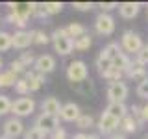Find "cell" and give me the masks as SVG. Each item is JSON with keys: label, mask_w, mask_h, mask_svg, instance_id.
I'll list each match as a JSON object with an SVG mask.
<instances>
[{"label": "cell", "mask_w": 148, "mask_h": 139, "mask_svg": "<svg viewBox=\"0 0 148 139\" xmlns=\"http://www.w3.org/2000/svg\"><path fill=\"white\" fill-rule=\"evenodd\" d=\"M108 100L109 102H117V104H120V102H124L128 98L130 95V87L126 85L124 82H113L108 85Z\"/></svg>", "instance_id": "10"}, {"label": "cell", "mask_w": 148, "mask_h": 139, "mask_svg": "<svg viewBox=\"0 0 148 139\" xmlns=\"http://www.w3.org/2000/svg\"><path fill=\"white\" fill-rule=\"evenodd\" d=\"M139 9H141V4L139 2H122V4H119V15L130 21V19L137 17Z\"/></svg>", "instance_id": "16"}, {"label": "cell", "mask_w": 148, "mask_h": 139, "mask_svg": "<svg viewBox=\"0 0 148 139\" xmlns=\"http://www.w3.org/2000/svg\"><path fill=\"white\" fill-rule=\"evenodd\" d=\"M104 80H108L109 83H113V82H122V76H124V72H120L119 69H115V67H111L109 71H106L104 74H100Z\"/></svg>", "instance_id": "27"}, {"label": "cell", "mask_w": 148, "mask_h": 139, "mask_svg": "<svg viewBox=\"0 0 148 139\" xmlns=\"http://www.w3.org/2000/svg\"><path fill=\"white\" fill-rule=\"evenodd\" d=\"M2 67H4V61H2V58H0V72H2V71H4V69H2Z\"/></svg>", "instance_id": "48"}, {"label": "cell", "mask_w": 148, "mask_h": 139, "mask_svg": "<svg viewBox=\"0 0 148 139\" xmlns=\"http://www.w3.org/2000/svg\"><path fill=\"white\" fill-rule=\"evenodd\" d=\"M34 34H35V30H17L15 34H11L13 48L26 50L30 45H34Z\"/></svg>", "instance_id": "12"}, {"label": "cell", "mask_w": 148, "mask_h": 139, "mask_svg": "<svg viewBox=\"0 0 148 139\" xmlns=\"http://www.w3.org/2000/svg\"><path fill=\"white\" fill-rule=\"evenodd\" d=\"M9 13L6 15V24H13L18 30H26L28 21L34 13V2H8Z\"/></svg>", "instance_id": "1"}, {"label": "cell", "mask_w": 148, "mask_h": 139, "mask_svg": "<svg viewBox=\"0 0 148 139\" xmlns=\"http://www.w3.org/2000/svg\"><path fill=\"white\" fill-rule=\"evenodd\" d=\"M120 48H122L124 54H133L135 56L141 48H145V45H143V39L141 35L137 34V32L133 30H126L122 34V37H120Z\"/></svg>", "instance_id": "3"}, {"label": "cell", "mask_w": 148, "mask_h": 139, "mask_svg": "<svg viewBox=\"0 0 148 139\" xmlns=\"http://www.w3.org/2000/svg\"><path fill=\"white\" fill-rule=\"evenodd\" d=\"M50 39H52L54 50L59 56H69L74 50V39L69 37L67 28H56L52 34H50Z\"/></svg>", "instance_id": "2"}, {"label": "cell", "mask_w": 148, "mask_h": 139, "mask_svg": "<svg viewBox=\"0 0 148 139\" xmlns=\"http://www.w3.org/2000/svg\"><path fill=\"white\" fill-rule=\"evenodd\" d=\"M135 63L141 65V67H146L148 65V48H146V45H145V48H141L135 54Z\"/></svg>", "instance_id": "38"}, {"label": "cell", "mask_w": 148, "mask_h": 139, "mask_svg": "<svg viewBox=\"0 0 148 139\" xmlns=\"http://www.w3.org/2000/svg\"><path fill=\"white\" fill-rule=\"evenodd\" d=\"M113 67V61H111L109 58H106L104 54H98V58H96V69H98V72L100 74H104L106 71H109V69Z\"/></svg>", "instance_id": "28"}, {"label": "cell", "mask_w": 148, "mask_h": 139, "mask_svg": "<svg viewBox=\"0 0 148 139\" xmlns=\"http://www.w3.org/2000/svg\"><path fill=\"white\" fill-rule=\"evenodd\" d=\"M32 17L39 19V21H45L48 17V13L45 9V2H34V13H32Z\"/></svg>", "instance_id": "32"}, {"label": "cell", "mask_w": 148, "mask_h": 139, "mask_svg": "<svg viewBox=\"0 0 148 139\" xmlns=\"http://www.w3.org/2000/svg\"><path fill=\"white\" fill-rule=\"evenodd\" d=\"M76 126L80 130H87V128L95 126V119H92V115H89V113H82L80 119L76 120Z\"/></svg>", "instance_id": "29"}, {"label": "cell", "mask_w": 148, "mask_h": 139, "mask_svg": "<svg viewBox=\"0 0 148 139\" xmlns=\"http://www.w3.org/2000/svg\"><path fill=\"white\" fill-rule=\"evenodd\" d=\"M56 67H58V65H56V58H54V56H50V54L37 56V59H35V63H34V71L37 74H43V76L54 72Z\"/></svg>", "instance_id": "11"}, {"label": "cell", "mask_w": 148, "mask_h": 139, "mask_svg": "<svg viewBox=\"0 0 148 139\" xmlns=\"http://www.w3.org/2000/svg\"><path fill=\"white\" fill-rule=\"evenodd\" d=\"M100 52L104 54L106 58H109L111 61H113L115 58H119V56L122 54V48H120V43H109V45H106Z\"/></svg>", "instance_id": "23"}, {"label": "cell", "mask_w": 148, "mask_h": 139, "mask_svg": "<svg viewBox=\"0 0 148 139\" xmlns=\"http://www.w3.org/2000/svg\"><path fill=\"white\" fill-rule=\"evenodd\" d=\"M95 32L104 37L111 35L115 32V19L109 13H98L95 19Z\"/></svg>", "instance_id": "7"}, {"label": "cell", "mask_w": 148, "mask_h": 139, "mask_svg": "<svg viewBox=\"0 0 148 139\" xmlns=\"http://www.w3.org/2000/svg\"><path fill=\"white\" fill-rule=\"evenodd\" d=\"M21 63L24 65L26 69H34V63H35V59H37V56L34 54V52H22L21 54Z\"/></svg>", "instance_id": "36"}, {"label": "cell", "mask_w": 148, "mask_h": 139, "mask_svg": "<svg viewBox=\"0 0 148 139\" xmlns=\"http://www.w3.org/2000/svg\"><path fill=\"white\" fill-rule=\"evenodd\" d=\"M132 63H133V61H132V58H130L128 54H124V52L120 54L119 58H115V59H113V67H115V69H119L120 72H126Z\"/></svg>", "instance_id": "25"}, {"label": "cell", "mask_w": 148, "mask_h": 139, "mask_svg": "<svg viewBox=\"0 0 148 139\" xmlns=\"http://www.w3.org/2000/svg\"><path fill=\"white\" fill-rule=\"evenodd\" d=\"M13 89H15V93L18 96H26V95H30V85H28V82L24 80V78H18L17 83L13 85Z\"/></svg>", "instance_id": "31"}, {"label": "cell", "mask_w": 148, "mask_h": 139, "mask_svg": "<svg viewBox=\"0 0 148 139\" xmlns=\"http://www.w3.org/2000/svg\"><path fill=\"white\" fill-rule=\"evenodd\" d=\"M50 137H52V139H67V132H65V128L59 126V128L56 130V132H54Z\"/></svg>", "instance_id": "43"}, {"label": "cell", "mask_w": 148, "mask_h": 139, "mask_svg": "<svg viewBox=\"0 0 148 139\" xmlns=\"http://www.w3.org/2000/svg\"><path fill=\"white\" fill-rule=\"evenodd\" d=\"M98 8L102 9V13H109V11H113V9H119V4L117 2H100Z\"/></svg>", "instance_id": "42"}, {"label": "cell", "mask_w": 148, "mask_h": 139, "mask_svg": "<svg viewBox=\"0 0 148 139\" xmlns=\"http://www.w3.org/2000/svg\"><path fill=\"white\" fill-rule=\"evenodd\" d=\"M141 108H143V119H145V122H146V120H148V104L141 106Z\"/></svg>", "instance_id": "44"}, {"label": "cell", "mask_w": 148, "mask_h": 139, "mask_svg": "<svg viewBox=\"0 0 148 139\" xmlns=\"http://www.w3.org/2000/svg\"><path fill=\"white\" fill-rule=\"evenodd\" d=\"M9 71H11L13 74H17L18 78H22V76H24V72L28 71V69H26L24 65L21 63V59H13V61L9 63Z\"/></svg>", "instance_id": "35"}, {"label": "cell", "mask_w": 148, "mask_h": 139, "mask_svg": "<svg viewBox=\"0 0 148 139\" xmlns=\"http://www.w3.org/2000/svg\"><path fill=\"white\" fill-rule=\"evenodd\" d=\"M124 74H126L128 78H132V80H137L139 83L148 78V71H146V67H141V65H137L135 61L130 65V69H128V71L124 72Z\"/></svg>", "instance_id": "18"}, {"label": "cell", "mask_w": 148, "mask_h": 139, "mask_svg": "<svg viewBox=\"0 0 148 139\" xmlns=\"http://www.w3.org/2000/svg\"><path fill=\"white\" fill-rule=\"evenodd\" d=\"M67 28V34L71 39H78V37H82V35H85L87 34V28L82 24V22H71L69 26H65Z\"/></svg>", "instance_id": "22"}, {"label": "cell", "mask_w": 148, "mask_h": 139, "mask_svg": "<svg viewBox=\"0 0 148 139\" xmlns=\"http://www.w3.org/2000/svg\"><path fill=\"white\" fill-rule=\"evenodd\" d=\"M11 104H13V100L8 95H0V117L11 113Z\"/></svg>", "instance_id": "33"}, {"label": "cell", "mask_w": 148, "mask_h": 139, "mask_svg": "<svg viewBox=\"0 0 148 139\" xmlns=\"http://www.w3.org/2000/svg\"><path fill=\"white\" fill-rule=\"evenodd\" d=\"M72 8L76 11H91L95 8V4L92 2H72Z\"/></svg>", "instance_id": "41"}, {"label": "cell", "mask_w": 148, "mask_h": 139, "mask_svg": "<svg viewBox=\"0 0 148 139\" xmlns=\"http://www.w3.org/2000/svg\"><path fill=\"white\" fill-rule=\"evenodd\" d=\"M48 136H46L45 132H41L39 128H35V126H32L30 130H26L24 132V136H22V139H46Z\"/></svg>", "instance_id": "34"}, {"label": "cell", "mask_w": 148, "mask_h": 139, "mask_svg": "<svg viewBox=\"0 0 148 139\" xmlns=\"http://www.w3.org/2000/svg\"><path fill=\"white\" fill-rule=\"evenodd\" d=\"M0 139H9V137H6V136H4V133H2V136H0Z\"/></svg>", "instance_id": "49"}, {"label": "cell", "mask_w": 148, "mask_h": 139, "mask_svg": "<svg viewBox=\"0 0 148 139\" xmlns=\"http://www.w3.org/2000/svg\"><path fill=\"white\" fill-rule=\"evenodd\" d=\"M143 139H148V136H146V137H143Z\"/></svg>", "instance_id": "50"}, {"label": "cell", "mask_w": 148, "mask_h": 139, "mask_svg": "<svg viewBox=\"0 0 148 139\" xmlns=\"http://www.w3.org/2000/svg\"><path fill=\"white\" fill-rule=\"evenodd\" d=\"M119 130H120V133L122 136H126V133H135L137 130H139V122L135 119L132 117V115H126L122 120H120V126H119Z\"/></svg>", "instance_id": "19"}, {"label": "cell", "mask_w": 148, "mask_h": 139, "mask_svg": "<svg viewBox=\"0 0 148 139\" xmlns=\"http://www.w3.org/2000/svg\"><path fill=\"white\" fill-rule=\"evenodd\" d=\"M87 139H102L98 133H89V136H87Z\"/></svg>", "instance_id": "47"}, {"label": "cell", "mask_w": 148, "mask_h": 139, "mask_svg": "<svg viewBox=\"0 0 148 139\" xmlns=\"http://www.w3.org/2000/svg\"><path fill=\"white\" fill-rule=\"evenodd\" d=\"M45 9H46V13H48V17L58 15L63 9V2H45Z\"/></svg>", "instance_id": "37"}, {"label": "cell", "mask_w": 148, "mask_h": 139, "mask_svg": "<svg viewBox=\"0 0 148 139\" xmlns=\"http://www.w3.org/2000/svg\"><path fill=\"white\" fill-rule=\"evenodd\" d=\"M48 43H52L50 35L46 34L45 30H35V34H34V45L43 46V45H48Z\"/></svg>", "instance_id": "30"}, {"label": "cell", "mask_w": 148, "mask_h": 139, "mask_svg": "<svg viewBox=\"0 0 148 139\" xmlns=\"http://www.w3.org/2000/svg\"><path fill=\"white\" fill-rule=\"evenodd\" d=\"M9 48H13V37L9 32L0 30V52H8Z\"/></svg>", "instance_id": "26"}, {"label": "cell", "mask_w": 148, "mask_h": 139, "mask_svg": "<svg viewBox=\"0 0 148 139\" xmlns=\"http://www.w3.org/2000/svg\"><path fill=\"white\" fill-rule=\"evenodd\" d=\"M71 87L74 91H78L82 96H92L95 95V83H92L91 78H87L85 82H80V83H71Z\"/></svg>", "instance_id": "20"}, {"label": "cell", "mask_w": 148, "mask_h": 139, "mask_svg": "<svg viewBox=\"0 0 148 139\" xmlns=\"http://www.w3.org/2000/svg\"><path fill=\"white\" fill-rule=\"evenodd\" d=\"M80 115H82L80 106H78L76 102H67V104H63V108H61L59 119L65 120V122H76V120L80 119Z\"/></svg>", "instance_id": "13"}, {"label": "cell", "mask_w": 148, "mask_h": 139, "mask_svg": "<svg viewBox=\"0 0 148 139\" xmlns=\"http://www.w3.org/2000/svg\"><path fill=\"white\" fill-rule=\"evenodd\" d=\"M120 126V120L111 117L109 113H106V111H102L100 117H98V122H96V128H98L100 133H104V136H113V133H117V130Z\"/></svg>", "instance_id": "6"}, {"label": "cell", "mask_w": 148, "mask_h": 139, "mask_svg": "<svg viewBox=\"0 0 148 139\" xmlns=\"http://www.w3.org/2000/svg\"><path fill=\"white\" fill-rule=\"evenodd\" d=\"M89 78V69L83 59H74L67 67V80L71 83H80Z\"/></svg>", "instance_id": "5"}, {"label": "cell", "mask_w": 148, "mask_h": 139, "mask_svg": "<svg viewBox=\"0 0 148 139\" xmlns=\"http://www.w3.org/2000/svg\"><path fill=\"white\" fill-rule=\"evenodd\" d=\"M91 45H92V37L89 34L74 39V50H78V52H87L91 48Z\"/></svg>", "instance_id": "24"}, {"label": "cell", "mask_w": 148, "mask_h": 139, "mask_svg": "<svg viewBox=\"0 0 148 139\" xmlns=\"http://www.w3.org/2000/svg\"><path fill=\"white\" fill-rule=\"evenodd\" d=\"M146 48H148V45H146Z\"/></svg>", "instance_id": "51"}, {"label": "cell", "mask_w": 148, "mask_h": 139, "mask_svg": "<svg viewBox=\"0 0 148 139\" xmlns=\"http://www.w3.org/2000/svg\"><path fill=\"white\" fill-rule=\"evenodd\" d=\"M17 80H18V76L17 74H13L11 71H2L0 72V89H6V87H13L17 83Z\"/></svg>", "instance_id": "21"}, {"label": "cell", "mask_w": 148, "mask_h": 139, "mask_svg": "<svg viewBox=\"0 0 148 139\" xmlns=\"http://www.w3.org/2000/svg\"><path fill=\"white\" fill-rule=\"evenodd\" d=\"M109 139H126V136H122V133H113V136H109Z\"/></svg>", "instance_id": "46"}, {"label": "cell", "mask_w": 148, "mask_h": 139, "mask_svg": "<svg viewBox=\"0 0 148 139\" xmlns=\"http://www.w3.org/2000/svg\"><path fill=\"white\" fill-rule=\"evenodd\" d=\"M87 136H89V133H83V132H78L76 136H74L72 139H87Z\"/></svg>", "instance_id": "45"}, {"label": "cell", "mask_w": 148, "mask_h": 139, "mask_svg": "<svg viewBox=\"0 0 148 139\" xmlns=\"http://www.w3.org/2000/svg\"><path fill=\"white\" fill-rule=\"evenodd\" d=\"M106 113H109L111 117H115V119H119V120H122L126 115L130 113V108L124 102H120V104H117V102H109L108 104V108L104 109Z\"/></svg>", "instance_id": "17"}, {"label": "cell", "mask_w": 148, "mask_h": 139, "mask_svg": "<svg viewBox=\"0 0 148 139\" xmlns=\"http://www.w3.org/2000/svg\"><path fill=\"white\" fill-rule=\"evenodd\" d=\"M61 108H63V104L56 98V96H46V98H43V102H41V113L52 115V117H59Z\"/></svg>", "instance_id": "14"}, {"label": "cell", "mask_w": 148, "mask_h": 139, "mask_svg": "<svg viewBox=\"0 0 148 139\" xmlns=\"http://www.w3.org/2000/svg\"><path fill=\"white\" fill-rule=\"evenodd\" d=\"M2 130H4V136L9 137V139H17V137L24 136V132H26L22 119H17V117H9V119L4 120Z\"/></svg>", "instance_id": "8"}, {"label": "cell", "mask_w": 148, "mask_h": 139, "mask_svg": "<svg viewBox=\"0 0 148 139\" xmlns=\"http://www.w3.org/2000/svg\"><path fill=\"white\" fill-rule=\"evenodd\" d=\"M35 100L32 96H18L17 100H13L11 104V117L22 119V117H30L35 111Z\"/></svg>", "instance_id": "4"}, {"label": "cell", "mask_w": 148, "mask_h": 139, "mask_svg": "<svg viewBox=\"0 0 148 139\" xmlns=\"http://www.w3.org/2000/svg\"><path fill=\"white\" fill-rule=\"evenodd\" d=\"M135 93H137V96H141V98H146V100H148V78L139 83L137 89H135Z\"/></svg>", "instance_id": "40"}, {"label": "cell", "mask_w": 148, "mask_h": 139, "mask_svg": "<svg viewBox=\"0 0 148 139\" xmlns=\"http://www.w3.org/2000/svg\"><path fill=\"white\" fill-rule=\"evenodd\" d=\"M34 126L39 128L41 132H45L46 136H52L56 130L59 128V117H52V115L41 113V115H37V117H35Z\"/></svg>", "instance_id": "9"}, {"label": "cell", "mask_w": 148, "mask_h": 139, "mask_svg": "<svg viewBox=\"0 0 148 139\" xmlns=\"http://www.w3.org/2000/svg\"><path fill=\"white\" fill-rule=\"evenodd\" d=\"M22 78H24V80L28 82V85H30V93L39 91L41 87L45 85V82H46L43 74H37V72L34 71V69H28V71L24 72V76H22Z\"/></svg>", "instance_id": "15"}, {"label": "cell", "mask_w": 148, "mask_h": 139, "mask_svg": "<svg viewBox=\"0 0 148 139\" xmlns=\"http://www.w3.org/2000/svg\"><path fill=\"white\" fill-rule=\"evenodd\" d=\"M146 11H148V8H146Z\"/></svg>", "instance_id": "52"}, {"label": "cell", "mask_w": 148, "mask_h": 139, "mask_svg": "<svg viewBox=\"0 0 148 139\" xmlns=\"http://www.w3.org/2000/svg\"><path fill=\"white\" fill-rule=\"evenodd\" d=\"M130 115H132L133 119L139 122V126H141L143 122H145V119H143V108L141 106H137V104H133L132 108H130Z\"/></svg>", "instance_id": "39"}]
</instances>
